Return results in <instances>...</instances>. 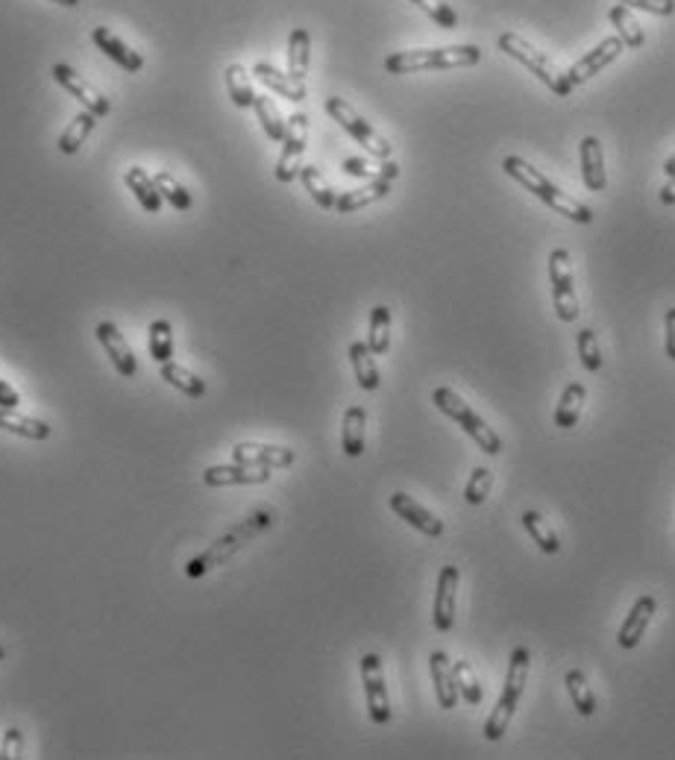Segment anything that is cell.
Listing matches in <instances>:
<instances>
[{"label":"cell","instance_id":"cell-1","mask_svg":"<svg viewBox=\"0 0 675 760\" xmlns=\"http://www.w3.org/2000/svg\"><path fill=\"white\" fill-rule=\"evenodd\" d=\"M502 171L514 179L517 185H523L526 191H532L538 200H543L552 212L564 215L567 221H573V224H585V226L593 224V212L587 209L582 200H576V197H570L567 191H561L555 182H549V179L540 174V168L529 165L523 156H505Z\"/></svg>","mask_w":675,"mask_h":760},{"label":"cell","instance_id":"cell-2","mask_svg":"<svg viewBox=\"0 0 675 760\" xmlns=\"http://www.w3.org/2000/svg\"><path fill=\"white\" fill-rule=\"evenodd\" d=\"M482 59L476 45L452 47H417V50H397L385 56L388 74H420V71H447V68H467Z\"/></svg>","mask_w":675,"mask_h":760},{"label":"cell","instance_id":"cell-3","mask_svg":"<svg viewBox=\"0 0 675 760\" xmlns=\"http://www.w3.org/2000/svg\"><path fill=\"white\" fill-rule=\"evenodd\" d=\"M529 667H532V655L526 646H517L511 652V661H508V675H505V684H502V693L496 699L494 711L485 722V740H502V734L508 731L511 719H514V711L523 699V690H526V681H529Z\"/></svg>","mask_w":675,"mask_h":760},{"label":"cell","instance_id":"cell-4","mask_svg":"<svg viewBox=\"0 0 675 760\" xmlns=\"http://www.w3.org/2000/svg\"><path fill=\"white\" fill-rule=\"evenodd\" d=\"M270 523H273V511H268V508H262V511L250 514L241 526H235L229 535L218 537V540H215L206 552H200L197 558H191V561H188V567H185L188 579H200V576H206L209 570H215L218 564H224L226 558H232L235 552H241V549H244L253 537L262 535Z\"/></svg>","mask_w":675,"mask_h":760},{"label":"cell","instance_id":"cell-5","mask_svg":"<svg viewBox=\"0 0 675 760\" xmlns=\"http://www.w3.org/2000/svg\"><path fill=\"white\" fill-rule=\"evenodd\" d=\"M496 45H499V50H502L505 56H511V59H517L520 65H526L552 94L570 97L573 86H570L567 74H564L543 50H538V47L532 45V42H526V39L517 36V33H502V36L496 39Z\"/></svg>","mask_w":675,"mask_h":760},{"label":"cell","instance_id":"cell-6","mask_svg":"<svg viewBox=\"0 0 675 760\" xmlns=\"http://www.w3.org/2000/svg\"><path fill=\"white\" fill-rule=\"evenodd\" d=\"M432 403H435V408H438L441 414H447L450 420H455V423L464 429V435H470V438L476 441V447L482 449L485 455H499V452H502L499 435H496L494 429L470 408V403H464L452 388H435Z\"/></svg>","mask_w":675,"mask_h":760},{"label":"cell","instance_id":"cell-7","mask_svg":"<svg viewBox=\"0 0 675 760\" xmlns=\"http://www.w3.org/2000/svg\"><path fill=\"white\" fill-rule=\"evenodd\" d=\"M323 109H326V115L344 130V133H350L356 141H359L361 147L370 153V156H376V159H391V153H394V147L388 144V138H382V135L376 133L364 118H361L359 112L344 100V97H326V103H323Z\"/></svg>","mask_w":675,"mask_h":760},{"label":"cell","instance_id":"cell-8","mask_svg":"<svg viewBox=\"0 0 675 760\" xmlns=\"http://www.w3.org/2000/svg\"><path fill=\"white\" fill-rule=\"evenodd\" d=\"M549 282H552V303H555L558 320L576 323L582 309H579V294H576V282H573V262H570L567 247H555L549 253Z\"/></svg>","mask_w":675,"mask_h":760},{"label":"cell","instance_id":"cell-9","mask_svg":"<svg viewBox=\"0 0 675 760\" xmlns=\"http://www.w3.org/2000/svg\"><path fill=\"white\" fill-rule=\"evenodd\" d=\"M306 144H309V115L306 112H294L285 121V138H282V153L276 162V179L282 185L294 182L300 177L303 168V156H306Z\"/></svg>","mask_w":675,"mask_h":760},{"label":"cell","instance_id":"cell-10","mask_svg":"<svg viewBox=\"0 0 675 760\" xmlns=\"http://www.w3.org/2000/svg\"><path fill=\"white\" fill-rule=\"evenodd\" d=\"M397 177H400V165L391 162V159H385V162L379 165V177L370 179L367 185H361L356 191H344V194L335 200V209H338L341 215H350V212H359V209H367V206L385 200V197L391 194V185H394V179Z\"/></svg>","mask_w":675,"mask_h":760},{"label":"cell","instance_id":"cell-11","mask_svg":"<svg viewBox=\"0 0 675 760\" xmlns=\"http://www.w3.org/2000/svg\"><path fill=\"white\" fill-rule=\"evenodd\" d=\"M361 684H364V699H367V714L376 725L391 722V699L385 687V672H382V658L376 652H367L361 658Z\"/></svg>","mask_w":675,"mask_h":760},{"label":"cell","instance_id":"cell-12","mask_svg":"<svg viewBox=\"0 0 675 760\" xmlns=\"http://www.w3.org/2000/svg\"><path fill=\"white\" fill-rule=\"evenodd\" d=\"M50 74H53V80L62 86V89L68 91L71 97H77V103L83 106V109H89L94 112L97 118H106L109 112H112V103L100 94V91L91 86L89 80L83 77V74H77L71 65H62V62H56L53 68H50Z\"/></svg>","mask_w":675,"mask_h":760},{"label":"cell","instance_id":"cell-13","mask_svg":"<svg viewBox=\"0 0 675 760\" xmlns=\"http://www.w3.org/2000/svg\"><path fill=\"white\" fill-rule=\"evenodd\" d=\"M626 50V45L620 42V36H608L602 39L593 50H587L582 59L573 62V68L567 71L570 86H585L590 77H596L599 71H605L614 59H620V53Z\"/></svg>","mask_w":675,"mask_h":760},{"label":"cell","instance_id":"cell-14","mask_svg":"<svg viewBox=\"0 0 675 760\" xmlns=\"http://www.w3.org/2000/svg\"><path fill=\"white\" fill-rule=\"evenodd\" d=\"M458 582L461 573L455 564L441 567L438 573V587H435V608H432V623L441 634H447L455 626V602H458Z\"/></svg>","mask_w":675,"mask_h":760},{"label":"cell","instance_id":"cell-15","mask_svg":"<svg viewBox=\"0 0 675 760\" xmlns=\"http://www.w3.org/2000/svg\"><path fill=\"white\" fill-rule=\"evenodd\" d=\"M94 335H97L100 347L106 350V356L112 358L115 370H118L124 379H133L135 373H138V361H135V353L130 350L127 338L121 335V329H118L112 320H100L97 329H94Z\"/></svg>","mask_w":675,"mask_h":760},{"label":"cell","instance_id":"cell-16","mask_svg":"<svg viewBox=\"0 0 675 760\" xmlns=\"http://www.w3.org/2000/svg\"><path fill=\"white\" fill-rule=\"evenodd\" d=\"M232 461L250 464V467L282 470V467H291V464L297 461V455H294V449L291 447H273V444H253V441H244V444H235V447H232Z\"/></svg>","mask_w":675,"mask_h":760},{"label":"cell","instance_id":"cell-17","mask_svg":"<svg viewBox=\"0 0 675 760\" xmlns=\"http://www.w3.org/2000/svg\"><path fill=\"white\" fill-rule=\"evenodd\" d=\"M391 511L405 520L411 529H417V532H423L426 537H441L444 535V520H438L429 508H423L414 496H408V493L397 491L391 496Z\"/></svg>","mask_w":675,"mask_h":760},{"label":"cell","instance_id":"cell-18","mask_svg":"<svg viewBox=\"0 0 675 760\" xmlns=\"http://www.w3.org/2000/svg\"><path fill=\"white\" fill-rule=\"evenodd\" d=\"M203 482L209 488H229V485H265L270 482L268 467H250V464H218L203 473Z\"/></svg>","mask_w":675,"mask_h":760},{"label":"cell","instance_id":"cell-19","mask_svg":"<svg viewBox=\"0 0 675 760\" xmlns=\"http://www.w3.org/2000/svg\"><path fill=\"white\" fill-rule=\"evenodd\" d=\"M658 614V602H655V596H640L634 605H631L629 617L623 620V626H620V634H617V643L623 646V649H634L640 640H643V634H646V628L652 623V617Z\"/></svg>","mask_w":675,"mask_h":760},{"label":"cell","instance_id":"cell-20","mask_svg":"<svg viewBox=\"0 0 675 760\" xmlns=\"http://www.w3.org/2000/svg\"><path fill=\"white\" fill-rule=\"evenodd\" d=\"M579 156H582V179H585L587 191H605L608 185V171H605V150L602 141L596 135H585L579 144Z\"/></svg>","mask_w":675,"mask_h":760},{"label":"cell","instance_id":"cell-21","mask_svg":"<svg viewBox=\"0 0 675 760\" xmlns=\"http://www.w3.org/2000/svg\"><path fill=\"white\" fill-rule=\"evenodd\" d=\"M91 42L97 45V50H103L115 65H121V68L130 71V74H138V71L144 68L141 53H135L133 47L124 45L109 27H94V30H91Z\"/></svg>","mask_w":675,"mask_h":760},{"label":"cell","instance_id":"cell-22","mask_svg":"<svg viewBox=\"0 0 675 760\" xmlns=\"http://www.w3.org/2000/svg\"><path fill=\"white\" fill-rule=\"evenodd\" d=\"M429 672H432V684H435L438 705H441L444 711H452V708L458 705V687H455L450 655H447V652H432V655H429Z\"/></svg>","mask_w":675,"mask_h":760},{"label":"cell","instance_id":"cell-23","mask_svg":"<svg viewBox=\"0 0 675 760\" xmlns=\"http://www.w3.org/2000/svg\"><path fill=\"white\" fill-rule=\"evenodd\" d=\"M253 74H256L273 94H279V97H285V100H291V103H303V100H306V83L294 80L288 71L282 74V71L273 68L270 62H256V65H253Z\"/></svg>","mask_w":675,"mask_h":760},{"label":"cell","instance_id":"cell-24","mask_svg":"<svg viewBox=\"0 0 675 760\" xmlns=\"http://www.w3.org/2000/svg\"><path fill=\"white\" fill-rule=\"evenodd\" d=\"M0 429L12 432L18 438H27V441H47L50 438V426L45 420L27 417L18 408H0Z\"/></svg>","mask_w":675,"mask_h":760},{"label":"cell","instance_id":"cell-25","mask_svg":"<svg viewBox=\"0 0 675 760\" xmlns=\"http://www.w3.org/2000/svg\"><path fill=\"white\" fill-rule=\"evenodd\" d=\"M124 182H127V188L135 194V200H138V206L144 209V212H150V215H159V209H162V194L156 191V182L153 177L144 171V168H127L124 171Z\"/></svg>","mask_w":675,"mask_h":760},{"label":"cell","instance_id":"cell-26","mask_svg":"<svg viewBox=\"0 0 675 760\" xmlns=\"http://www.w3.org/2000/svg\"><path fill=\"white\" fill-rule=\"evenodd\" d=\"M309 62H312V36L306 27H294L288 36V74L294 80L306 83Z\"/></svg>","mask_w":675,"mask_h":760},{"label":"cell","instance_id":"cell-27","mask_svg":"<svg viewBox=\"0 0 675 760\" xmlns=\"http://www.w3.org/2000/svg\"><path fill=\"white\" fill-rule=\"evenodd\" d=\"M94 127H97V115L89 112V109H80V112L74 115V121H71V124L62 130V135H59L56 150H59L62 156H74V153L86 144V138H89Z\"/></svg>","mask_w":675,"mask_h":760},{"label":"cell","instance_id":"cell-28","mask_svg":"<svg viewBox=\"0 0 675 760\" xmlns=\"http://www.w3.org/2000/svg\"><path fill=\"white\" fill-rule=\"evenodd\" d=\"M587 403V388L582 382H570L558 400V408H555V426L558 429H573L582 417Z\"/></svg>","mask_w":675,"mask_h":760},{"label":"cell","instance_id":"cell-29","mask_svg":"<svg viewBox=\"0 0 675 760\" xmlns=\"http://www.w3.org/2000/svg\"><path fill=\"white\" fill-rule=\"evenodd\" d=\"M364 429H367V411L361 405H350L344 411V426H341V447L350 458H359L364 452Z\"/></svg>","mask_w":675,"mask_h":760},{"label":"cell","instance_id":"cell-30","mask_svg":"<svg viewBox=\"0 0 675 760\" xmlns=\"http://www.w3.org/2000/svg\"><path fill=\"white\" fill-rule=\"evenodd\" d=\"M159 376H162L171 388L182 391L185 397H194V400L206 397V382H203L197 373H191L188 367L177 364V361H165L162 370H159Z\"/></svg>","mask_w":675,"mask_h":760},{"label":"cell","instance_id":"cell-31","mask_svg":"<svg viewBox=\"0 0 675 760\" xmlns=\"http://www.w3.org/2000/svg\"><path fill=\"white\" fill-rule=\"evenodd\" d=\"M350 364H353V373L359 379V385L364 391H376L379 388V367H376V358L370 353L367 341H353L350 344Z\"/></svg>","mask_w":675,"mask_h":760},{"label":"cell","instance_id":"cell-32","mask_svg":"<svg viewBox=\"0 0 675 760\" xmlns=\"http://www.w3.org/2000/svg\"><path fill=\"white\" fill-rule=\"evenodd\" d=\"M224 77H226V91H229L232 103H235L238 109H250V106L256 103V89H253L250 71H247L244 65L232 62V65H226Z\"/></svg>","mask_w":675,"mask_h":760},{"label":"cell","instance_id":"cell-33","mask_svg":"<svg viewBox=\"0 0 675 760\" xmlns=\"http://www.w3.org/2000/svg\"><path fill=\"white\" fill-rule=\"evenodd\" d=\"M367 347H370L373 356H385L391 350V309L388 306H376L370 312Z\"/></svg>","mask_w":675,"mask_h":760},{"label":"cell","instance_id":"cell-34","mask_svg":"<svg viewBox=\"0 0 675 760\" xmlns=\"http://www.w3.org/2000/svg\"><path fill=\"white\" fill-rule=\"evenodd\" d=\"M147 350L156 364H165L174 356V326L168 320H153L147 326Z\"/></svg>","mask_w":675,"mask_h":760},{"label":"cell","instance_id":"cell-35","mask_svg":"<svg viewBox=\"0 0 675 760\" xmlns=\"http://www.w3.org/2000/svg\"><path fill=\"white\" fill-rule=\"evenodd\" d=\"M300 182H303V188L309 191V197L315 200L320 209H335L338 194H335V188L329 185V179L320 174V168H315V165H303V168H300Z\"/></svg>","mask_w":675,"mask_h":760},{"label":"cell","instance_id":"cell-36","mask_svg":"<svg viewBox=\"0 0 675 760\" xmlns=\"http://www.w3.org/2000/svg\"><path fill=\"white\" fill-rule=\"evenodd\" d=\"M523 529L538 543L540 552H546V555H558L561 552V537L555 535V529L546 523V517L540 511H526L523 514Z\"/></svg>","mask_w":675,"mask_h":760},{"label":"cell","instance_id":"cell-37","mask_svg":"<svg viewBox=\"0 0 675 760\" xmlns=\"http://www.w3.org/2000/svg\"><path fill=\"white\" fill-rule=\"evenodd\" d=\"M608 18H611V24L617 27V36H620V42H623V45L631 47V50L643 47V42H646V33H643V27L634 21V15L629 12V6H623V3L611 6Z\"/></svg>","mask_w":675,"mask_h":760},{"label":"cell","instance_id":"cell-38","mask_svg":"<svg viewBox=\"0 0 675 760\" xmlns=\"http://www.w3.org/2000/svg\"><path fill=\"white\" fill-rule=\"evenodd\" d=\"M564 687H567V693H570V702H573V708L579 711L582 716H593L596 714V696H593V690H590V684H587V675L582 670H570L564 675Z\"/></svg>","mask_w":675,"mask_h":760},{"label":"cell","instance_id":"cell-39","mask_svg":"<svg viewBox=\"0 0 675 760\" xmlns=\"http://www.w3.org/2000/svg\"><path fill=\"white\" fill-rule=\"evenodd\" d=\"M156 191L162 194V200H168L177 212H188L191 206H194V197H191V191L182 185L180 179L174 177V174H168V171H159L156 177Z\"/></svg>","mask_w":675,"mask_h":760},{"label":"cell","instance_id":"cell-40","mask_svg":"<svg viewBox=\"0 0 675 760\" xmlns=\"http://www.w3.org/2000/svg\"><path fill=\"white\" fill-rule=\"evenodd\" d=\"M253 109H256V118H259V124H262V130H265L270 141H282L285 138V121H282V112L276 109V103L270 100L268 94H256Z\"/></svg>","mask_w":675,"mask_h":760},{"label":"cell","instance_id":"cell-41","mask_svg":"<svg viewBox=\"0 0 675 760\" xmlns=\"http://www.w3.org/2000/svg\"><path fill=\"white\" fill-rule=\"evenodd\" d=\"M452 675H455L458 696H461L467 705H479V702H482V684H479V678H476V670H473L467 661H452Z\"/></svg>","mask_w":675,"mask_h":760},{"label":"cell","instance_id":"cell-42","mask_svg":"<svg viewBox=\"0 0 675 760\" xmlns=\"http://www.w3.org/2000/svg\"><path fill=\"white\" fill-rule=\"evenodd\" d=\"M491 488H494V470L476 467V470L470 473L467 488H464V502H467V505H482V502L491 496Z\"/></svg>","mask_w":675,"mask_h":760},{"label":"cell","instance_id":"cell-43","mask_svg":"<svg viewBox=\"0 0 675 760\" xmlns=\"http://www.w3.org/2000/svg\"><path fill=\"white\" fill-rule=\"evenodd\" d=\"M576 347H579V358H582L587 373H599L602 370V350H599L596 332L593 329H579Z\"/></svg>","mask_w":675,"mask_h":760},{"label":"cell","instance_id":"cell-44","mask_svg":"<svg viewBox=\"0 0 675 760\" xmlns=\"http://www.w3.org/2000/svg\"><path fill=\"white\" fill-rule=\"evenodd\" d=\"M417 9H423L438 27H444V30H455L458 27V12L452 9L447 0H411Z\"/></svg>","mask_w":675,"mask_h":760},{"label":"cell","instance_id":"cell-45","mask_svg":"<svg viewBox=\"0 0 675 760\" xmlns=\"http://www.w3.org/2000/svg\"><path fill=\"white\" fill-rule=\"evenodd\" d=\"M617 3L643 9L649 15H675V0H617Z\"/></svg>","mask_w":675,"mask_h":760},{"label":"cell","instance_id":"cell-46","mask_svg":"<svg viewBox=\"0 0 675 760\" xmlns=\"http://www.w3.org/2000/svg\"><path fill=\"white\" fill-rule=\"evenodd\" d=\"M21 746H24V734H21V728H6V734H3V746H0V758L6 760H15L21 755Z\"/></svg>","mask_w":675,"mask_h":760},{"label":"cell","instance_id":"cell-47","mask_svg":"<svg viewBox=\"0 0 675 760\" xmlns=\"http://www.w3.org/2000/svg\"><path fill=\"white\" fill-rule=\"evenodd\" d=\"M344 174H350V177H359V179H376L379 177V168H373L367 159H359V156H350V159H344Z\"/></svg>","mask_w":675,"mask_h":760},{"label":"cell","instance_id":"cell-48","mask_svg":"<svg viewBox=\"0 0 675 760\" xmlns=\"http://www.w3.org/2000/svg\"><path fill=\"white\" fill-rule=\"evenodd\" d=\"M664 329H667V335H664V353H667L670 361H675V309H667Z\"/></svg>","mask_w":675,"mask_h":760},{"label":"cell","instance_id":"cell-49","mask_svg":"<svg viewBox=\"0 0 675 760\" xmlns=\"http://www.w3.org/2000/svg\"><path fill=\"white\" fill-rule=\"evenodd\" d=\"M18 405H21V394L9 382L0 379V408H18Z\"/></svg>","mask_w":675,"mask_h":760},{"label":"cell","instance_id":"cell-50","mask_svg":"<svg viewBox=\"0 0 675 760\" xmlns=\"http://www.w3.org/2000/svg\"><path fill=\"white\" fill-rule=\"evenodd\" d=\"M658 197H661V203H664V206H675V177L667 179V185L661 188V194H658Z\"/></svg>","mask_w":675,"mask_h":760},{"label":"cell","instance_id":"cell-51","mask_svg":"<svg viewBox=\"0 0 675 760\" xmlns=\"http://www.w3.org/2000/svg\"><path fill=\"white\" fill-rule=\"evenodd\" d=\"M664 174H667V179L675 177V153L667 159V162H664Z\"/></svg>","mask_w":675,"mask_h":760},{"label":"cell","instance_id":"cell-52","mask_svg":"<svg viewBox=\"0 0 675 760\" xmlns=\"http://www.w3.org/2000/svg\"><path fill=\"white\" fill-rule=\"evenodd\" d=\"M50 3H59V6H65V9H74V6H80L83 0H50Z\"/></svg>","mask_w":675,"mask_h":760},{"label":"cell","instance_id":"cell-53","mask_svg":"<svg viewBox=\"0 0 675 760\" xmlns=\"http://www.w3.org/2000/svg\"><path fill=\"white\" fill-rule=\"evenodd\" d=\"M3 658H6V649H3V646H0V661H3Z\"/></svg>","mask_w":675,"mask_h":760}]
</instances>
